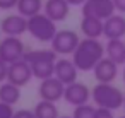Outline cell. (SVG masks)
<instances>
[{"label":"cell","mask_w":125,"mask_h":118,"mask_svg":"<svg viewBox=\"0 0 125 118\" xmlns=\"http://www.w3.org/2000/svg\"><path fill=\"white\" fill-rule=\"evenodd\" d=\"M106 55L104 45L98 38H84L79 41L75 51L70 55L79 72H89L96 67V63Z\"/></svg>","instance_id":"obj_1"},{"label":"cell","mask_w":125,"mask_h":118,"mask_svg":"<svg viewBox=\"0 0 125 118\" xmlns=\"http://www.w3.org/2000/svg\"><path fill=\"white\" fill-rule=\"evenodd\" d=\"M57 57L58 55L52 48L50 50H31L24 53V60L29 62L34 77L40 80L55 75V63L58 60Z\"/></svg>","instance_id":"obj_2"},{"label":"cell","mask_w":125,"mask_h":118,"mask_svg":"<svg viewBox=\"0 0 125 118\" xmlns=\"http://www.w3.org/2000/svg\"><path fill=\"white\" fill-rule=\"evenodd\" d=\"M91 99L98 108H108L115 111L123 106L125 94L111 82H98L91 89Z\"/></svg>","instance_id":"obj_3"},{"label":"cell","mask_w":125,"mask_h":118,"mask_svg":"<svg viewBox=\"0 0 125 118\" xmlns=\"http://www.w3.org/2000/svg\"><path fill=\"white\" fill-rule=\"evenodd\" d=\"M57 31H58L57 22L52 17H48L45 12L43 14L40 12L36 16L28 17V33L34 39H38L41 43H52V39L57 34Z\"/></svg>","instance_id":"obj_4"},{"label":"cell","mask_w":125,"mask_h":118,"mask_svg":"<svg viewBox=\"0 0 125 118\" xmlns=\"http://www.w3.org/2000/svg\"><path fill=\"white\" fill-rule=\"evenodd\" d=\"M79 34L72 29H62L57 31L55 38L52 39V50L57 55H72L79 45Z\"/></svg>","instance_id":"obj_5"},{"label":"cell","mask_w":125,"mask_h":118,"mask_svg":"<svg viewBox=\"0 0 125 118\" xmlns=\"http://www.w3.org/2000/svg\"><path fill=\"white\" fill-rule=\"evenodd\" d=\"M24 53H26V48L19 36H5L0 41V58L7 62L9 65L24 58Z\"/></svg>","instance_id":"obj_6"},{"label":"cell","mask_w":125,"mask_h":118,"mask_svg":"<svg viewBox=\"0 0 125 118\" xmlns=\"http://www.w3.org/2000/svg\"><path fill=\"white\" fill-rule=\"evenodd\" d=\"M33 77H34V74H33V69H31L28 60L21 58V60H17V62L9 65V75H7L9 82L22 87V86H28Z\"/></svg>","instance_id":"obj_7"},{"label":"cell","mask_w":125,"mask_h":118,"mask_svg":"<svg viewBox=\"0 0 125 118\" xmlns=\"http://www.w3.org/2000/svg\"><path fill=\"white\" fill-rule=\"evenodd\" d=\"M116 12L113 0H86L82 5V16H93L98 19L106 21Z\"/></svg>","instance_id":"obj_8"},{"label":"cell","mask_w":125,"mask_h":118,"mask_svg":"<svg viewBox=\"0 0 125 118\" xmlns=\"http://www.w3.org/2000/svg\"><path fill=\"white\" fill-rule=\"evenodd\" d=\"M38 94L41 99H46V101H60L65 94V84L62 80H58L55 75L48 77V79H43L40 87H38Z\"/></svg>","instance_id":"obj_9"},{"label":"cell","mask_w":125,"mask_h":118,"mask_svg":"<svg viewBox=\"0 0 125 118\" xmlns=\"http://www.w3.org/2000/svg\"><path fill=\"white\" fill-rule=\"evenodd\" d=\"M63 99H65L69 104H72V106L86 104V103H89V99H91V89H89V86H86L84 82L75 80V82L65 86Z\"/></svg>","instance_id":"obj_10"},{"label":"cell","mask_w":125,"mask_h":118,"mask_svg":"<svg viewBox=\"0 0 125 118\" xmlns=\"http://www.w3.org/2000/svg\"><path fill=\"white\" fill-rule=\"evenodd\" d=\"M0 31L5 36H21L24 33H28V17L17 14L7 16L0 22Z\"/></svg>","instance_id":"obj_11"},{"label":"cell","mask_w":125,"mask_h":118,"mask_svg":"<svg viewBox=\"0 0 125 118\" xmlns=\"http://www.w3.org/2000/svg\"><path fill=\"white\" fill-rule=\"evenodd\" d=\"M118 67L120 65L116 62H113L108 57H103L93 69V74L98 82H113L118 77Z\"/></svg>","instance_id":"obj_12"},{"label":"cell","mask_w":125,"mask_h":118,"mask_svg":"<svg viewBox=\"0 0 125 118\" xmlns=\"http://www.w3.org/2000/svg\"><path fill=\"white\" fill-rule=\"evenodd\" d=\"M77 74H79V69L75 67L74 60L70 58H58L57 63H55V77L58 80H62L65 86L67 84H72L77 80Z\"/></svg>","instance_id":"obj_13"},{"label":"cell","mask_w":125,"mask_h":118,"mask_svg":"<svg viewBox=\"0 0 125 118\" xmlns=\"http://www.w3.org/2000/svg\"><path fill=\"white\" fill-rule=\"evenodd\" d=\"M103 36L106 39H122L125 36V16L113 14L111 17H108L104 21V31Z\"/></svg>","instance_id":"obj_14"},{"label":"cell","mask_w":125,"mask_h":118,"mask_svg":"<svg viewBox=\"0 0 125 118\" xmlns=\"http://www.w3.org/2000/svg\"><path fill=\"white\" fill-rule=\"evenodd\" d=\"M69 10H70V4L67 0H46L43 7V12L48 17H52L55 22L65 21L69 17Z\"/></svg>","instance_id":"obj_15"},{"label":"cell","mask_w":125,"mask_h":118,"mask_svg":"<svg viewBox=\"0 0 125 118\" xmlns=\"http://www.w3.org/2000/svg\"><path fill=\"white\" fill-rule=\"evenodd\" d=\"M104 31V21L93 17V16H82L81 21V33L84 34V38H101Z\"/></svg>","instance_id":"obj_16"},{"label":"cell","mask_w":125,"mask_h":118,"mask_svg":"<svg viewBox=\"0 0 125 118\" xmlns=\"http://www.w3.org/2000/svg\"><path fill=\"white\" fill-rule=\"evenodd\" d=\"M106 57L116 62L118 65H125V41L122 39H108L104 46Z\"/></svg>","instance_id":"obj_17"},{"label":"cell","mask_w":125,"mask_h":118,"mask_svg":"<svg viewBox=\"0 0 125 118\" xmlns=\"http://www.w3.org/2000/svg\"><path fill=\"white\" fill-rule=\"evenodd\" d=\"M19 99H21V87L19 86H16L9 80L0 84V101L14 106Z\"/></svg>","instance_id":"obj_18"},{"label":"cell","mask_w":125,"mask_h":118,"mask_svg":"<svg viewBox=\"0 0 125 118\" xmlns=\"http://www.w3.org/2000/svg\"><path fill=\"white\" fill-rule=\"evenodd\" d=\"M45 4H43V0H19L16 9L21 16L24 17H31V16H36L43 10Z\"/></svg>","instance_id":"obj_19"},{"label":"cell","mask_w":125,"mask_h":118,"mask_svg":"<svg viewBox=\"0 0 125 118\" xmlns=\"http://www.w3.org/2000/svg\"><path fill=\"white\" fill-rule=\"evenodd\" d=\"M34 115L36 118H58V108L53 101H46V99H41L36 103L34 106Z\"/></svg>","instance_id":"obj_20"},{"label":"cell","mask_w":125,"mask_h":118,"mask_svg":"<svg viewBox=\"0 0 125 118\" xmlns=\"http://www.w3.org/2000/svg\"><path fill=\"white\" fill-rule=\"evenodd\" d=\"M94 115H96V108L87 103L81 106H74V113H72L74 118H94Z\"/></svg>","instance_id":"obj_21"},{"label":"cell","mask_w":125,"mask_h":118,"mask_svg":"<svg viewBox=\"0 0 125 118\" xmlns=\"http://www.w3.org/2000/svg\"><path fill=\"white\" fill-rule=\"evenodd\" d=\"M14 109H12V104H7L4 101H0V118H12L14 116Z\"/></svg>","instance_id":"obj_22"},{"label":"cell","mask_w":125,"mask_h":118,"mask_svg":"<svg viewBox=\"0 0 125 118\" xmlns=\"http://www.w3.org/2000/svg\"><path fill=\"white\" fill-rule=\"evenodd\" d=\"M7 75H9V63L0 58V84L7 80Z\"/></svg>","instance_id":"obj_23"},{"label":"cell","mask_w":125,"mask_h":118,"mask_svg":"<svg viewBox=\"0 0 125 118\" xmlns=\"http://www.w3.org/2000/svg\"><path fill=\"white\" fill-rule=\"evenodd\" d=\"M94 118H115V116H113V111L111 109H108V108H98L96 106Z\"/></svg>","instance_id":"obj_24"},{"label":"cell","mask_w":125,"mask_h":118,"mask_svg":"<svg viewBox=\"0 0 125 118\" xmlns=\"http://www.w3.org/2000/svg\"><path fill=\"white\" fill-rule=\"evenodd\" d=\"M12 118H36L33 109H17Z\"/></svg>","instance_id":"obj_25"},{"label":"cell","mask_w":125,"mask_h":118,"mask_svg":"<svg viewBox=\"0 0 125 118\" xmlns=\"http://www.w3.org/2000/svg\"><path fill=\"white\" fill-rule=\"evenodd\" d=\"M19 0H0V10H9L17 5Z\"/></svg>","instance_id":"obj_26"},{"label":"cell","mask_w":125,"mask_h":118,"mask_svg":"<svg viewBox=\"0 0 125 118\" xmlns=\"http://www.w3.org/2000/svg\"><path fill=\"white\" fill-rule=\"evenodd\" d=\"M113 4H115V9H116V12H120V14H125V0H113Z\"/></svg>","instance_id":"obj_27"},{"label":"cell","mask_w":125,"mask_h":118,"mask_svg":"<svg viewBox=\"0 0 125 118\" xmlns=\"http://www.w3.org/2000/svg\"><path fill=\"white\" fill-rule=\"evenodd\" d=\"M67 2H69L70 5H81V7H82V5L86 4V0H67Z\"/></svg>","instance_id":"obj_28"},{"label":"cell","mask_w":125,"mask_h":118,"mask_svg":"<svg viewBox=\"0 0 125 118\" xmlns=\"http://www.w3.org/2000/svg\"><path fill=\"white\" fill-rule=\"evenodd\" d=\"M58 118H74V116H58Z\"/></svg>","instance_id":"obj_29"},{"label":"cell","mask_w":125,"mask_h":118,"mask_svg":"<svg viewBox=\"0 0 125 118\" xmlns=\"http://www.w3.org/2000/svg\"><path fill=\"white\" fill-rule=\"evenodd\" d=\"M123 82H125V67H123Z\"/></svg>","instance_id":"obj_30"},{"label":"cell","mask_w":125,"mask_h":118,"mask_svg":"<svg viewBox=\"0 0 125 118\" xmlns=\"http://www.w3.org/2000/svg\"><path fill=\"white\" fill-rule=\"evenodd\" d=\"M123 108H125V99H123Z\"/></svg>","instance_id":"obj_31"},{"label":"cell","mask_w":125,"mask_h":118,"mask_svg":"<svg viewBox=\"0 0 125 118\" xmlns=\"http://www.w3.org/2000/svg\"><path fill=\"white\" fill-rule=\"evenodd\" d=\"M120 118H125V115H123V116H120Z\"/></svg>","instance_id":"obj_32"}]
</instances>
